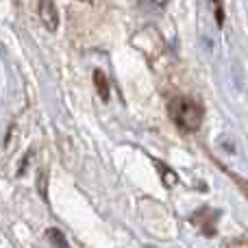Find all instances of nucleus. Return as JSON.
Instances as JSON below:
<instances>
[{
    "label": "nucleus",
    "mask_w": 248,
    "mask_h": 248,
    "mask_svg": "<svg viewBox=\"0 0 248 248\" xmlns=\"http://www.w3.org/2000/svg\"><path fill=\"white\" fill-rule=\"evenodd\" d=\"M168 111H170L172 122L185 133H196L202 124V116H205L201 105H198L194 98H185V96L183 98L172 100Z\"/></svg>",
    "instance_id": "nucleus-1"
},
{
    "label": "nucleus",
    "mask_w": 248,
    "mask_h": 248,
    "mask_svg": "<svg viewBox=\"0 0 248 248\" xmlns=\"http://www.w3.org/2000/svg\"><path fill=\"white\" fill-rule=\"evenodd\" d=\"M39 17L50 33L59 29V11H57L55 0H39Z\"/></svg>",
    "instance_id": "nucleus-2"
},
{
    "label": "nucleus",
    "mask_w": 248,
    "mask_h": 248,
    "mask_svg": "<svg viewBox=\"0 0 248 248\" xmlns=\"http://www.w3.org/2000/svg\"><path fill=\"white\" fill-rule=\"evenodd\" d=\"M94 85H96V90H98L100 98L107 103V100H109V81H107V77H105L100 70H96V72H94Z\"/></svg>",
    "instance_id": "nucleus-3"
},
{
    "label": "nucleus",
    "mask_w": 248,
    "mask_h": 248,
    "mask_svg": "<svg viewBox=\"0 0 248 248\" xmlns=\"http://www.w3.org/2000/svg\"><path fill=\"white\" fill-rule=\"evenodd\" d=\"M48 237L57 248H70L68 242H65V235L61 231H57V229H48Z\"/></svg>",
    "instance_id": "nucleus-4"
},
{
    "label": "nucleus",
    "mask_w": 248,
    "mask_h": 248,
    "mask_svg": "<svg viewBox=\"0 0 248 248\" xmlns=\"http://www.w3.org/2000/svg\"><path fill=\"white\" fill-rule=\"evenodd\" d=\"M214 2V7H216V13H218V22L222 24V20H224V16H222V2L220 0H211Z\"/></svg>",
    "instance_id": "nucleus-5"
},
{
    "label": "nucleus",
    "mask_w": 248,
    "mask_h": 248,
    "mask_svg": "<svg viewBox=\"0 0 248 248\" xmlns=\"http://www.w3.org/2000/svg\"><path fill=\"white\" fill-rule=\"evenodd\" d=\"M83 2H87V0H83Z\"/></svg>",
    "instance_id": "nucleus-6"
}]
</instances>
